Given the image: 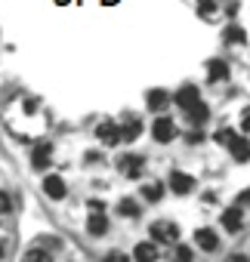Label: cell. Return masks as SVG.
<instances>
[{
    "label": "cell",
    "instance_id": "6da1fadb",
    "mask_svg": "<svg viewBox=\"0 0 250 262\" xmlns=\"http://www.w3.org/2000/svg\"><path fill=\"white\" fill-rule=\"evenodd\" d=\"M117 170L127 179H139L145 173V158L142 155H120L117 158Z\"/></svg>",
    "mask_w": 250,
    "mask_h": 262
},
{
    "label": "cell",
    "instance_id": "7a4b0ae2",
    "mask_svg": "<svg viewBox=\"0 0 250 262\" xmlns=\"http://www.w3.org/2000/svg\"><path fill=\"white\" fill-rule=\"evenodd\" d=\"M152 241H155V244H170V241H179V225H176V222H167V219L152 222Z\"/></svg>",
    "mask_w": 250,
    "mask_h": 262
},
{
    "label": "cell",
    "instance_id": "3957f363",
    "mask_svg": "<svg viewBox=\"0 0 250 262\" xmlns=\"http://www.w3.org/2000/svg\"><path fill=\"white\" fill-rule=\"evenodd\" d=\"M152 136H155V142H173L179 136V129H176V123L170 117H158L152 123Z\"/></svg>",
    "mask_w": 250,
    "mask_h": 262
},
{
    "label": "cell",
    "instance_id": "277c9868",
    "mask_svg": "<svg viewBox=\"0 0 250 262\" xmlns=\"http://www.w3.org/2000/svg\"><path fill=\"white\" fill-rule=\"evenodd\" d=\"M170 191H176V194H192V191H195V176H189V173H182V170H173V173H170Z\"/></svg>",
    "mask_w": 250,
    "mask_h": 262
},
{
    "label": "cell",
    "instance_id": "5b68a950",
    "mask_svg": "<svg viewBox=\"0 0 250 262\" xmlns=\"http://www.w3.org/2000/svg\"><path fill=\"white\" fill-rule=\"evenodd\" d=\"M44 191H47V198H53V201H62V198L68 194V185H65V179H62V176L50 173V176L44 179Z\"/></svg>",
    "mask_w": 250,
    "mask_h": 262
},
{
    "label": "cell",
    "instance_id": "8992f818",
    "mask_svg": "<svg viewBox=\"0 0 250 262\" xmlns=\"http://www.w3.org/2000/svg\"><path fill=\"white\" fill-rule=\"evenodd\" d=\"M195 247H201L204 253H216L219 250V237L213 228H198L195 231Z\"/></svg>",
    "mask_w": 250,
    "mask_h": 262
},
{
    "label": "cell",
    "instance_id": "52a82bcc",
    "mask_svg": "<svg viewBox=\"0 0 250 262\" xmlns=\"http://www.w3.org/2000/svg\"><path fill=\"white\" fill-rule=\"evenodd\" d=\"M96 139L102 145H117L120 142V126L117 123H99L96 126Z\"/></svg>",
    "mask_w": 250,
    "mask_h": 262
},
{
    "label": "cell",
    "instance_id": "ba28073f",
    "mask_svg": "<svg viewBox=\"0 0 250 262\" xmlns=\"http://www.w3.org/2000/svg\"><path fill=\"white\" fill-rule=\"evenodd\" d=\"M50 161H53V145H50V142H40V145L31 151V164H34V170H47Z\"/></svg>",
    "mask_w": 250,
    "mask_h": 262
},
{
    "label": "cell",
    "instance_id": "9c48e42d",
    "mask_svg": "<svg viewBox=\"0 0 250 262\" xmlns=\"http://www.w3.org/2000/svg\"><path fill=\"white\" fill-rule=\"evenodd\" d=\"M219 222H222V228H225V231H232V234H235V231H241V225H244V213H241V207H228V210L222 213V219H219Z\"/></svg>",
    "mask_w": 250,
    "mask_h": 262
},
{
    "label": "cell",
    "instance_id": "30bf717a",
    "mask_svg": "<svg viewBox=\"0 0 250 262\" xmlns=\"http://www.w3.org/2000/svg\"><path fill=\"white\" fill-rule=\"evenodd\" d=\"M228 151H232V158H235L238 164L250 161V139H244V136H235V139L228 142Z\"/></svg>",
    "mask_w": 250,
    "mask_h": 262
},
{
    "label": "cell",
    "instance_id": "8fae6325",
    "mask_svg": "<svg viewBox=\"0 0 250 262\" xmlns=\"http://www.w3.org/2000/svg\"><path fill=\"white\" fill-rule=\"evenodd\" d=\"M198 99H201V93H198V86H192V83H185V86L173 96V102H176L179 108H192Z\"/></svg>",
    "mask_w": 250,
    "mask_h": 262
},
{
    "label": "cell",
    "instance_id": "7c38bea8",
    "mask_svg": "<svg viewBox=\"0 0 250 262\" xmlns=\"http://www.w3.org/2000/svg\"><path fill=\"white\" fill-rule=\"evenodd\" d=\"M117 213H120V216H127V219H136V216L142 213V207H139V201H136V198H120Z\"/></svg>",
    "mask_w": 250,
    "mask_h": 262
},
{
    "label": "cell",
    "instance_id": "4fadbf2b",
    "mask_svg": "<svg viewBox=\"0 0 250 262\" xmlns=\"http://www.w3.org/2000/svg\"><path fill=\"white\" fill-rule=\"evenodd\" d=\"M207 71H210L207 77H210L213 83H216V80H228V62H222V59H213V62L207 65Z\"/></svg>",
    "mask_w": 250,
    "mask_h": 262
},
{
    "label": "cell",
    "instance_id": "5bb4252c",
    "mask_svg": "<svg viewBox=\"0 0 250 262\" xmlns=\"http://www.w3.org/2000/svg\"><path fill=\"white\" fill-rule=\"evenodd\" d=\"M167 105H170V93L167 90H152L149 93V108L152 111H164Z\"/></svg>",
    "mask_w": 250,
    "mask_h": 262
},
{
    "label": "cell",
    "instance_id": "9a60e30c",
    "mask_svg": "<svg viewBox=\"0 0 250 262\" xmlns=\"http://www.w3.org/2000/svg\"><path fill=\"white\" fill-rule=\"evenodd\" d=\"M222 37H225V43H247V31H244V25H225Z\"/></svg>",
    "mask_w": 250,
    "mask_h": 262
},
{
    "label": "cell",
    "instance_id": "2e32d148",
    "mask_svg": "<svg viewBox=\"0 0 250 262\" xmlns=\"http://www.w3.org/2000/svg\"><path fill=\"white\" fill-rule=\"evenodd\" d=\"M87 231H90L93 237L105 234V231H108V219H105L102 213H93V216H90V222H87Z\"/></svg>",
    "mask_w": 250,
    "mask_h": 262
},
{
    "label": "cell",
    "instance_id": "e0dca14e",
    "mask_svg": "<svg viewBox=\"0 0 250 262\" xmlns=\"http://www.w3.org/2000/svg\"><path fill=\"white\" fill-rule=\"evenodd\" d=\"M185 114H189V120H192V123H204V120L210 117V111H207V105H204L201 99H198L192 108H185Z\"/></svg>",
    "mask_w": 250,
    "mask_h": 262
},
{
    "label": "cell",
    "instance_id": "ac0fdd59",
    "mask_svg": "<svg viewBox=\"0 0 250 262\" xmlns=\"http://www.w3.org/2000/svg\"><path fill=\"white\" fill-rule=\"evenodd\" d=\"M139 194H142L145 201H152V204H155V201H161V194H164V185H161V182H145V185L139 188Z\"/></svg>",
    "mask_w": 250,
    "mask_h": 262
},
{
    "label": "cell",
    "instance_id": "d6986e66",
    "mask_svg": "<svg viewBox=\"0 0 250 262\" xmlns=\"http://www.w3.org/2000/svg\"><path fill=\"white\" fill-rule=\"evenodd\" d=\"M133 256H136V259H142V262H152V259H158V247H155V241H149V244H139V247L133 250Z\"/></svg>",
    "mask_w": 250,
    "mask_h": 262
},
{
    "label": "cell",
    "instance_id": "ffe728a7",
    "mask_svg": "<svg viewBox=\"0 0 250 262\" xmlns=\"http://www.w3.org/2000/svg\"><path fill=\"white\" fill-rule=\"evenodd\" d=\"M139 133H142V123H139V120H130L127 126L120 129V139H123V142H133V139H136Z\"/></svg>",
    "mask_w": 250,
    "mask_h": 262
},
{
    "label": "cell",
    "instance_id": "44dd1931",
    "mask_svg": "<svg viewBox=\"0 0 250 262\" xmlns=\"http://www.w3.org/2000/svg\"><path fill=\"white\" fill-rule=\"evenodd\" d=\"M53 253L50 250H44V247H31V250H25V259L28 262H44V259H50Z\"/></svg>",
    "mask_w": 250,
    "mask_h": 262
},
{
    "label": "cell",
    "instance_id": "7402d4cb",
    "mask_svg": "<svg viewBox=\"0 0 250 262\" xmlns=\"http://www.w3.org/2000/svg\"><path fill=\"white\" fill-rule=\"evenodd\" d=\"M13 241H16V234H13V228L10 225H4V222H0V247H13Z\"/></svg>",
    "mask_w": 250,
    "mask_h": 262
},
{
    "label": "cell",
    "instance_id": "603a6c76",
    "mask_svg": "<svg viewBox=\"0 0 250 262\" xmlns=\"http://www.w3.org/2000/svg\"><path fill=\"white\" fill-rule=\"evenodd\" d=\"M219 145H228L232 139H235V129H216V136H213Z\"/></svg>",
    "mask_w": 250,
    "mask_h": 262
},
{
    "label": "cell",
    "instance_id": "cb8c5ba5",
    "mask_svg": "<svg viewBox=\"0 0 250 262\" xmlns=\"http://www.w3.org/2000/svg\"><path fill=\"white\" fill-rule=\"evenodd\" d=\"M13 210V201H10V194L7 191H0V216H4V213H10Z\"/></svg>",
    "mask_w": 250,
    "mask_h": 262
},
{
    "label": "cell",
    "instance_id": "d4e9b609",
    "mask_svg": "<svg viewBox=\"0 0 250 262\" xmlns=\"http://www.w3.org/2000/svg\"><path fill=\"white\" fill-rule=\"evenodd\" d=\"M216 13V0H201V16H213Z\"/></svg>",
    "mask_w": 250,
    "mask_h": 262
},
{
    "label": "cell",
    "instance_id": "484cf974",
    "mask_svg": "<svg viewBox=\"0 0 250 262\" xmlns=\"http://www.w3.org/2000/svg\"><path fill=\"white\" fill-rule=\"evenodd\" d=\"M176 256H179L182 262H189V259H192L195 253H192V247H179V250H176Z\"/></svg>",
    "mask_w": 250,
    "mask_h": 262
},
{
    "label": "cell",
    "instance_id": "4316f807",
    "mask_svg": "<svg viewBox=\"0 0 250 262\" xmlns=\"http://www.w3.org/2000/svg\"><path fill=\"white\" fill-rule=\"evenodd\" d=\"M87 207H90V213H102V210H105V204H102V201H96V198H93Z\"/></svg>",
    "mask_w": 250,
    "mask_h": 262
},
{
    "label": "cell",
    "instance_id": "83f0119b",
    "mask_svg": "<svg viewBox=\"0 0 250 262\" xmlns=\"http://www.w3.org/2000/svg\"><path fill=\"white\" fill-rule=\"evenodd\" d=\"M247 204H250V188H247V191H241V194H238V207H247Z\"/></svg>",
    "mask_w": 250,
    "mask_h": 262
},
{
    "label": "cell",
    "instance_id": "f1b7e54d",
    "mask_svg": "<svg viewBox=\"0 0 250 262\" xmlns=\"http://www.w3.org/2000/svg\"><path fill=\"white\" fill-rule=\"evenodd\" d=\"M25 111H28V114H34V111H37V102H34V99H28V102H25Z\"/></svg>",
    "mask_w": 250,
    "mask_h": 262
},
{
    "label": "cell",
    "instance_id": "f546056e",
    "mask_svg": "<svg viewBox=\"0 0 250 262\" xmlns=\"http://www.w3.org/2000/svg\"><path fill=\"white\" fill-rule=\"evenodd\" d=\"M201 139H204V136L198 133V129H192V133H189V142H201Z\"/></svg>",
    "mask_w": 250,
    "mask_h": 262
},
{
    "label": "cell",
    "instance_id": "4dcf8cb0",
    "mask_svg": "<svg viewBox=\"0 0 250 262\" xmlns=\"http://www.w3.org/2000/svg\"><path fill=\"white\" fill-rule=\"evenodd\" d=\"M244 129H247V133H250V117H247V120H244Z\"/></svg>",
    "mask_w": 250,
    "mask_h": 262
},
{
    "label": "cell",
    "instance_id": "1f68e13d",
    "mask_svg": "<svg viewBox=\"0 0 250 262\" xmlns=\"http://www.w3.org/2000/svg\"><path fill=\"white\" fill-rule=\"evenodd\" d=\"M4 256H7V250H4V247H0V259H4Z\"/></svg>",
    "mask_w": 250,
    "mask_h": 262
},
{
    "label": "cell",
    "instance_id": "d6a6232c",
    "mask_svg": "<svg viewBox=\"0 0 250 262\" xmlns=\"http://www.w3.org/2000/svg\"><path fill=\"white\" fill-rule=\"evenodd\" d=\"M105 4H108V7H111V4H117V0H105Z\"/></svg>",
    "mask_w": 250,
    "mask_h": 262
}]
</instances>
